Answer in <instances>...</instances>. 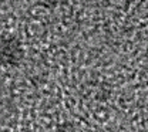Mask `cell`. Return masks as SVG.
<instances>
[{"label":"cell","mask_w":148,"mask_h":132,"mask_svg":"<svg viewBox=\"0 0 148 132\" xmlns=\"http://www.w3.org/2000/svg\"><path fill=\"white\" fill-rule=\"evenodd\" d=\"M23 51L20 43L14 37L0 38V61L4 64H17L21 60Z\"/></svg>","instance_id":"cell-1"},{"label":"cell","mask_w":148,"mask_h":132,"mask_svg":"<svg viewBox=\"0 0 148 132\" xmlns=\"http://www.w3.org/2000/svg\"><path fill=\"white\" fill-rule=\"evenodd\" d=\"M3 132H6V131H3Z\"/></svg>","instance_id":"cell-2"}]
</instances>
